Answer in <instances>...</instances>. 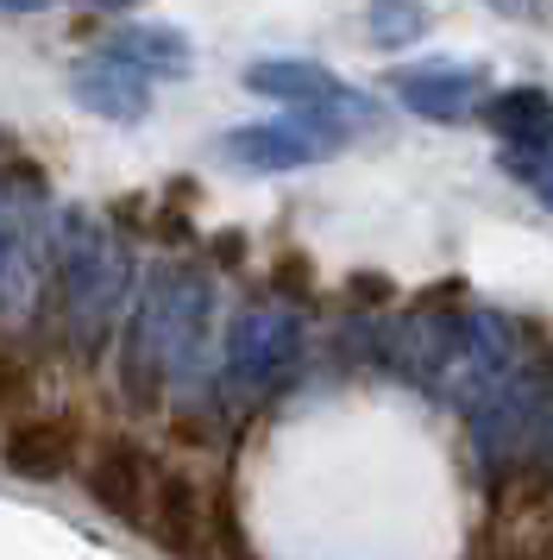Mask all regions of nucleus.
I'll list each match as a JSON object with an SVG mask.
<instances>
[{
	"mask_svg": "<svg viewBox=\"0 0 553 560\" xmlns=\"http://www.w3.org/2000/svg\"><path fill=\"white\" fill-rule=\"evenodd\" d=\"M70 95H75V107H89V114L114 120V127H139V120L151 114V77L114 63L107 51H95V57L75 63L70 70Z\"/></svg>",
	"mask_w": 553,
	"mask_h": 560,
	"instance_id": "10",
	"label": "nucleus"
},
{
	"mask_svg": "<svg viewBox=\"0 0 553 560\" xmlns=\"http://www.w3.org/2000/svg\"><path fill=\"white\" fill-rule=\"evenodd\" d=\"M484 127L503 139L509 158H541L553 152V95L534 89V82H516V89H497L484 102Z\"/></svg>",
	"mask_w": 553,
	"mask_h": 560,
	"instance_id": "11",
	"label": "nucleus"
},
{
	"mask_svg": "<svg viewBox=\"0 0 553 560\" xmlns=\"http://www.w3.org/2000/svg\"><path fill=\"white\" fill-rule=\"evenodd\" d=\"M478 560H534V555H528V548H484Z\"/></svg>",
	"mask_w": 553,
	"mask_h": 560,
	"instance_id": "21",
	"label": "nucleus"
},
{
	"mask_svg": "<svg viewBox=\"0 0 553 560\" xmlns=\"http://www.w3.org/2000/svg\"><path fill=\"white\" fill-rule=\"evenodd\" d=\"M246 89H251V95H264V102H283L290 114L321 120V127H333L340 139H352V132H372L377 120H384L365 89L340 82L327 63H308V57H264V63H251Z\"/></svg>",
	"mask_w": 553,
	"mask_h": 560,
	"instance_id": "4",
	"label": "nucleus"
},
{
	"mask_svg": "<svg viewBox=\"0 0 553 560\" xmlns=\"http://www.w3.org/2000/svg\"><path fill=\"white\" fill-rule=\"evenodd\" d=\"M427 26H434L427 0H372L365 7V32H372L377 51H402V45L427 38Z\"/></svg>",
	"mask_w": 553,
	"mask_h": 560,
	"instance_id": "13",
	"label": "nucleus"
},
{
	"mask_svg": "<svg viewBox=\"0 0 553 560\" xmlns=\"http://www.w3.org/2000/svg\"><path fill=\"white\" fill-rule=\"evenodd\" d=\"M516 491H528V498H553V416L548 429H541V441H534V454H528V472Z\"/></svg>",
	"mask_w": 553,
	"mask_h": 560,
	"instance_id": "15",
	"label": "nucleus"
},
{
	"mask_svg": "<svg viewBox=\"0 0 553 560\" xmlns=\"http://www.w3.org/2000/svg\"><path fill=\"white\" fill-rule=\"evenodd\" d=\"M126 296H132L126 240L114 228L89 221L82 208H70L63 228H57V308H63V334L82 359H95L107 347Z\"/></svg>",
	"mask_w": 553,
	"mask_h": 560,
	"instance_id": "2",
	"label": "nucleus"
},
{
	"mask_svg": "<svg viewBox=\"0 0 553 560\" xmlns=\"http://www.w3.org/2000/svg\"><path fill=\"white\" fill-rule=\"evenodd\" d=\"M50 0H0V13H45Z\"/></svg>",
	"mask_w": 553,
	"mask_h": 560,
	"instance_id": "20",
	"label": "nucleus"
},
{
	"mask_svg": "<svg viewBox=\"0 0 553 560\" xmlns=\"http://www.w3.org/2000/svg\"><path fill=\"white\" fill-rule=\"evenodd\" d=\"M302 365V315L283 296L271 303H251L233 315V334H226V365L221 384L233 404H271L283 384L296 378Z\"/></svg>",
	"mask_w": 553,
	"mask_h": 560,
	"instance_id": "3",
	"label": "nucleus"
},
{
	"mask_svg": "<svg viewBox=\"0 0 553 560\" xmlns=\"http://www.w3.org/2000/svg\"><path fill=\"white\" fill-rule=\"evenodd\" d=\"M25 397H32V372H25L13 353H0V409L25 404Z\"/></svg>",
	"mask_w": 553,
	"mask_h": 560,
	"instance_id": "16",
	"label": "nucleus"
},
{
	"mask_svg": "<svg viewBox=\"0 0 553 560\" xmlns=\"http://www.w3.org/2000/svg\"><path fill=\"white\" fill-rule=\"evenodd\" d=\"M101 51L139 77H189L196 70V51L176 26H114L101 38Z\"/></svg>",
	"mask_w": 553,
	"mask_h": 560,
	"instance_id": "12",
	"label": "nucleus"
},
{
	"mask_svg": "<svg viewBox=\"0 0 553 560\" xmlns=\"http://www.w3.org/2000/svg\"><path fill=\"white\" fill-rule=\"evenodd\" d=\"M145 529L170 560H208V485L183 466H164L157 491H151Z\"/></svg>",
	"mask_w": 553,
	"mask_h": 560,
	"instance_id": "8",
	"label": "nucleus"
},
{
	"mask_svg": "<svg viewBox=\"0 0 553 560\" xmlns=\"http://www.w3.org/2000/svg\"><path fill=\"white\" fill-rule=\"evenodd\" d=\"M346 145L333 127L290 114V120H258V127H233L221 139V158L239 171H302V164H321Z\"/></svg>",
	"mask_w": 553,
	"mask_h": 560,
	"instance_id": "6",
	"label": "nucleus"
},
{
	"mask_svg": "<svg viewBox=\"0 0 553 560\" xmlns=\"http://www.w3.org/2000/svg\"><path fill=\"white\" fill-rule=\"evenodd\" d=\"M89 454V434H82V416L75 409H38V416H20L7 441H0V459L20 472V479H63L75 472V459Z\"/></svg>",
	"mask_w": 553,
	"mask_h": 560,
	"instance_id": "7",
	"label": "nucleus"
},
{
	"mask_svg": "<svg viewBox=\"0 0 553 560\" xmlns=\"http://www.w3.org/2000/svg\"><path fill=\"white\" fill-rule=\"evenodd\" d=\"M157 459L139 447V441H126V434H107L89 447V466H82V479H89V498H95L101 516H114V523H145L151 516V491H157Z\"/></svg>",
	"mask_w": 553,
	"mask_h": 560,
	"instance_id": "5",
	"label": "nucleus"
},
{
	"mask_svg": "<svg viewBox=\"0 0 553 560\" xmlns=\"http://www.w3.org/2000/svg\"><path fill=\"white\" fill-rule=\"evenodd\" d=\"M13 283H20V240L0 228V296H7Z\"/></svg>",
	"mask_w": 553,
	"mask_h": 560,
	"instance_id": "18",
	"label": "nucleus"
},
{
	"mask_svg": "<svg viewBox=\"0 0 553 560\" xmlns=\"http://www.w3.org/2000/svg\"><path fill=\"white\" fill-rule=\"evenodd\" d=\"M208 322H214V283L208 271L164 258L145 271V290L126 315L120 334V390L132 409H157L189 365L208 347Z\"/></svg>",
	"mask_w": 553,
	"mask_h": 560,
	"instance_id": "1",
	"label": "nucleus"
},
{
	"mask_svg": "<svg viewBox=\"0 0 553 560\" xmlns=\"http://www.w3.org/2000/svg\"><path fill=\"white\" fill-rule=\"evenodd\" d=\"M497 164L509 171V177H522L541 208H553V152H541V158H509V152H503Z\"/></svg>",
	"mask_w": 553,
	"mask_h": 560,
	"instance_id": "14",
	"label": "nucleus"
},
{
	"mask_svg": "<svg viewBox=\"0 0 553 560\" xmlns=\"http://www.w3.org/2000/svg\"><path fill=\"white\" fill-rule=\"evenodd\" d=\"M390 95H397L409 114L452 127V120L478 114L484 70H478V63H409V70H390Z\"/></svg>",
	"mask_w": 553,
	"mask_h": 560,
	"instance_id": "9",
	"label": "nucleus"
},
{
	"mask_svg": "<svg viewBox=\"0 0 553 560\" xmlns=\"http://www.w3.org/2000/svg\"><path fill=\"white\" fill-rule=\"evenodd\" d=\"M497 13H516V20H541V0H491Z\"/></svg>",
	"mask_w": 553,
	"mask_h": 560,
	"instance_id": "19",
	"label": "nucleus"
},
{
	"mask_svg": "<svg viewBox=\"0 0 553 560\" xmlns=\"http://www.w3.org/2000/svg\"><path fill=\"white\" fill-rule=\"evenodd\" d=\"M75 7H89V13H120V7H132V0H75Z\"/></svg>",
	"mask_w": 553,
	"mask_h": 560,
	"instance_id": "22",
	"label": "nucleus"
},
{
	"mask_svg": "<svg viewBox=\"0 0 553 560\" xmlns=\"http://www.w3.org/2000/svg\"><path fill=\"white\" fill-rule=\"evenodd\" d=\"M290 283H296V296L315 283V271H308V258H302V253H283V258H276V290H290Z\"/></svg>",
	"mask_w": 553,
	"mask_h": 560,
	"instance_id": "17",
	"label": "nucleus"
}]
</instances>
